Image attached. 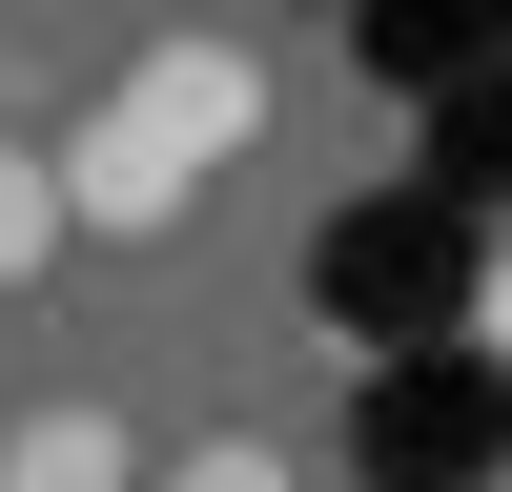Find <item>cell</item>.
Here are the masks:
<instances>
[{"instance_id":"obj_5","label":"cell","mask_w":512,"mask_h":492,"mask_svg":"<svg viewBox=\"0 0 512 492\" xmlns=\"http://www.w3.org/2000/svg\"><path fill=\"white\" fill-rule=\"evenodd\" d=\"M492 349H512V246H492Z\"/></svg>"},{"instance_id":"obj_1","label":"cell","mask_w":512,"mask_h":492,"mask_svg":"<svg viewBox=\"0 0 512 492\" xmlns=\"http://www.w3.org/2000/svg\"><path fill=\"white\" fill-rule=\"evenodd\" d=\"M246 123H267V62L246 41H144V62L82 103V144H41V185H62V226H185L205 164H246Z\"/></svg>"},{"instance_id":"obj_2","label":"cell","mask_w":512,"mask_h":492,"mask_svg":"<svg viewBox=\"0 0 512 492\" xmlns=\"http://www.w3.org/2000/svg\"><path fill=\"white\" fill-rule=\"evenodd\" d=\"M0 492H123V431L103 410H41V431L0 451Z\"/></svg>"},{"instance_id":"obj_4","label":"cell","mask_w":512,"mask_h":492,"mask_svg":"<svg viewBox=\"0 0 512 492\" xmlns=\"http://www.w3.org/2000/svg\"><path fill=\"white\" fill-rule=\"evenodd\" d=\"M62 267V185H41V144H0V287Z\"/></svg>"},{"instance_id":"obj_3","label":"cell","mask_w":512,"mask_h":492,"mask_svg":"<svg viewBox=\"0 0 512 492\" xmlns=\"http://www.w3.org/2000/svg\"><path fill=\"white\" fill-rule=\"evenodd\" d=\"M164 492H308V451L287 431H205V451H164Z\"/></svg>"}]
</instances>
